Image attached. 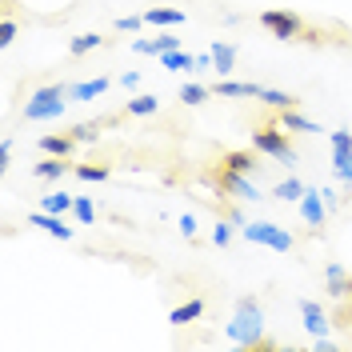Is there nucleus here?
I'll return each mask as SVG.
<instances>
[{"instance_id":"1","label":"nucleus","mask_w":352,"mask_h":352,"mask_svg":"<svg viewBox=\"0 0 352 352\" xmlns=\"http://www.w3.org/2000/svg\"><path fill=\"white\" fill-rule=\"evenodd\" d=\"M264 312L261 305L252 300V296H244L241 305H236V312H232V320H228V336L241 344V349H261L264 344Z\"/></svg>"},{"instance_id":"2","label":"nucleus","mask_w":352,"mask_h":352,"mask_svg":"<svg viewBox=\"0 0 352 352\" xmlns=\"http://www.w3.org/2000/svg\"><path fill=\"white\" fill-rule=\"evenodd\" d=\"M65 96H68L65 85L36 88L32 100L24 104V120H56V116H65Z\"/></svg>"},{"instance_id":"3","label":"nucleus","mask_w":352,"mask_h":352,"mask_svg":"<svg viewBox=\"0 0 352 352\" xmlns=\"http://www.w3.org/2000/svg\"><path fill=\"white\" fill-rule=\"evenodd\" d=\"M252 148H261V153L272 156V160L296 164V153H292V144L280 136V129H276V124H261V129L252 132Z\"/></svg>"},{"instance_id":"4","label":"nucleus","mask_w":352,"mask_h":352,"mask_svg":"<svg viewBox=\"0 0 352 352\" xmlns=\"http://www.w3.org/2000/svg\"><path fill=\"white\" fill-rule=\"evenodd\" d=\"M241 232H244V236H248L252 244H264V248H272V252H288V248H292V236H288L285 228L268 224V220H256V224H241Z\"/></svg>"},{"instance_id":"5","label":"nucleus","mask_w":352,"mask_h":352,"mask_svg":"<svg viewBox=\"0 0 352 352\" xmlns=\"http://www.w3.org/2000/svg\"><path fill=\"white\" fill-rule=\"evenodd\" d=\"M261 24L272 36H280V41H300V36H305V24H300L296 12H276V8H268V12H261Z\"/></svg>"},{"instance_id":"6","label":"nucleus","mask_w":352,"mask_h":352,"mask_svg":"<svg viewBox=\"0 0 352 352\" xmlns=\"http://www.w3.org/2000/svg\"><path fill=\"white\" fill-rule=\"evenodd\" d=\"M220 184V192H232L236 200H261V192H256V184L248 180V176H241V173H232V168H220L217 176H212Z\"/></svg>"},{"instance_id":"7","label":"nucleus","mask_w":352,"mask_h":352,"mask_svg":"<svg viewBox=\"0 0 352 352\" xmlns=\"http://www.w3.org/2000/svg\"><path fill=\"white\" fill-rule=\"evenodd\" d=\"M300 217H305L312 228H324V217H329V200H324V192H312V188H308L305 197H300Z\"/></svg>"},{"instance_id":"8","label":"nucleus","mask_w":352,"mask_h":352,"mask_svg":"<svg viewBox=\"0 0 352 352\" xmlns=\"http://www.w3.org/2000/svg\"><path fill=\"white\" fill-rule=\"evenodd\" d=\"M28 224H36V228H44V232H48V236H60V241H72V228H65V220L56 217V212H32V217H28Z\"/></svg>"},{"instance_id":"9","label":"nucleus","mask_w":352,"mask_h":352,"mask_svg":"<svg viewBox=\"0 0 352 352\" xmlns=\"http://www.w3.org/2000/svg\"><path fill=\"white\" fill-rule=\"evenodd\" d=\"M300 316H305V329L312 332V336H324V332H329V316L316 308V300H300Z\"/></svg>"},{"instance_id":"10","label":"nucleus","mask_w":352,"mask_h":352,"mask_svg":"<svg viewBox=\"0 0 352 352\" xmlns=\"http://www.w3.org/2000/svg\"><path fill=\"white\" fill-rule=\"evenodd\" d=\"M220 164L232 168V173H241V176H256L261 173V164H256V156L252 153H224L220 156Z\"/></svg>"},{"instance_id":"11","label":"nucleus","mask_w":352,"mask_h":352,"mask_svg":"<svg viewBox=\"0 0 352 352\" xmlns=\"http://www.w3.org/2000/svg\"><path fill=\"white\" fill-rule=\"evenodd\" d=\"M173 48H180V36H156V41L132 44V52H144V56H164V52H173Z\"/></svg>"},{"instance_id":"12","label":"nucleus","mask_w":352,"mask_h":352,"mask_svg":"<svg viewBox=\"0 0 352 352\" xmlns=\"http://www.w3.org/2000/svg\"><path fill=\"white\" fill-rule=\"evenodd\" d=\"M212 72H217V76H228V72H232V65H236V48H232V44H212Z\"/></svg>"},{"instance_id":"13","label":"nucleus","mask_w":352,"mask_h":352,"mask_svg":"<svg viewBox=\"0 0 352 352\" xmlns=\"http://www.w3.org/2000/svg\"><path fill=\"white\" fill-rule=\"evenodd\" d=\"M156 60L168 68V72H192V68H197V56H192V52H180V48L164 52V56H156Z\"/></svg>"},{"instance_id":"14","label":"nucleus","mask_w":352,"mask_h":352,"mask_svg":"<svg viewBox=\"0 0 352 352\" xmlns=\"http://www.w3.org/2000/svg\"><path fill=\"white\" fill-rule=\"evenodd\" d=\"M144 24L176 28V24H184V12H180V8H148V12H144Z\"/></svg>"},{"instance_id":"15","label":"nucleus","mask_w":352,"mask_h":352,"mask_svg":"<svg viewBox=\"0 0 352 352\" xmlns=\"http://www.w3.org/2000/svg\"><path fill=\"white\" fill-rule=\"evenodd\" d=\"M220 96H252V100H261V85H244V80H220L217 85Z\"/></svg>"},{"instance_id":"16","label":"nucleus","mask_w":352,"mask_h":352,"mask_svg":"<svg viewBox=\"0 0 352 352\" xmlns=\"http://www.w3.org/2000/svg\"><path fill=\"white\" fill-rule=\"evenodd\" d=\"M276 120H280V129H292V132H320L312 120H305L300 112H292V109H276Z\"/></svg>"},{"instance_id":"17","label":"nucleus","mask_w":352,"mask_h":352,"mask_svg":"<svg viewBox=\"0 0 352 352\" xmlns=\"http://www.w3.org/2000/svg\"><path fill=\"white\" fill-rule=\"evenodd\" d=\"M104 88H109V80L96 76V80H85V85H72L68 96H72V100H92V96H104Z\"/></svg>"},{"instance_id":"18","label":"nucleus","mask_w":352,"mask_h":352,"mask_svg":"<svg viewBox=\"0 0 352 352\" xmlns=\"http://www.w3.org/2000/svg\"><path fill=\"white\" fill-rule=\"evenodd\" d=\"M68 173V156H44L41 164H36V176L41 180H56V176Z\"/></svg>"},{"instance_id":"19","label":"nucleus","mask_w":352,"mask_h":352,"mask_svg":"<svg viewBox=\"0 0 352 352\" xmlns=\"http://www.w3.org/2000/svg\"><path fill=\"white\" fill-rule=\"evenodd\" d=\"M324 280H329V292H332V296H344V292H349V280H344V264L332 261L329 268H324Z\"/></svg>"},{"instance_id":"20","label":"nucleus","mask_w":352,"mask_h":352,"mask_svg":"<svg viewBox=\"0 0 352 352\" xmlns=\"http://www.w3.org/2000/svg\"><path fill=\"white\" fill-rule=\"evenodd\" d=\"M72 144H76V140H72V132H68V136H44V140H41V148L48 156H68V153H72Z\"/></svg>"},{"instance_id":"21","label":"nucleus","mask_w":352,"mask_h":352,"mask_svg":"<svg viewBox=\"0 0 352 352\" xmlns=\"http://www.w3.org/2000/svg\"><path fill=\"white\" fill-rule=\"evenodd\" d=\"M261 100L268 109H296V96H292V92H280V88H264Z\"/></svg>"},{"instance_id":"22","label":"nucleus","mask_w":352,"mask_h":352,"mask_svg":"<svg viewBox=\"0 0 352 352\" xmlns=\"http://www.w3.org/2000/svg\"><path fill=\"white\" fill-rule=\"evenodd\" d=\"M200 312H204V300H188V305H180V308H173V316H168V320H173V324H188V320H197Z\"/></svg>"},{"instance_id":"23","label":"nucleus","mask_w":352,"mask_h":352,"mask_svg":"<svg viewBox=\"0 0 352 352\" xmlns=\"http://www.w3.org/2000/svg\"><path fill=\"white\" fill-rule=\"evenodd\" d=\"M104 44V36H96V32H85V36H72V44H68V52L72 56H85V52H92V48H100Z\"/></svg>"},{"instance_id":"24","label":"nucleus","mask_w":352,"mask_h":352,"mask_svg":"<svg viewBox=\"0 0 352 352\" xmlns=\"http://www.w3.org/2000/svg\"><path fill=\"white\" fill-rule=\"evenodd\" d=\"M305 192H308L305 184H300L296 176H288V180H280V184H276V192H272V197H280V200H300Z\"/></svg>"},{"instance_id":"25","label":"nucleus","mask_w":352,"mask_h":352,"mask_svg":"<svg viewBox=\"0 0 352 352\" xmlns=\"http://www.w3.org/2000/svg\"><path fill=\"white\" fill-rule=\"evenodd\" d=\"M124 109H129L132 116H153V112L160 109V100H156V96H136V100H129Z\"/></svg>"},{"instance_id":"26","label":"nucleus","mask_w":352,"mask_h":352,"mask_svg":"<svg viewBox=\"0 0 352 352\" xmlns=\"http://www.w3.org/2000/svg\"><path fill=\"white\" fill-rule=\"evenodd\" d=\"M41 208H44V212H56V217H60V212H68V208H72V197H68V192H52V197L41 200Z\"/></svg>"},{"instance_id":"27","label":"nucleus","mask_w":352,"mask_h":352,"mask_svg":"<svg viewBox=\"0 0 352 352\" xmlns=\"http://www.w3.org/2000/svg\"><path fill=\"white\" fill-rule=\"evenodd\" d=\"M332 173L344 184H352V153H332Z\"/></svg>"},{"instance_id":"28","label":"nucleus","mask_w":352,"mask_h":352,"mask_svg":"<svg viewBox=\"0 0 352 352\" xmlns=\"http://www.w3.org/2000/svg\"><path fill=\"white\" fill-rule=\"evenodd\" d=\"M109 164H76V176L80 180H109Z\"/></svg>"},{"instance_id":"29","label":"nucleus","mask_w":352,"mask_h":352,"mask_svg":"<svg viewBox=\"0 0 352 352\" xmlns=\"http://www.w3.org/2000/svg\"><path fill=\"white\" fill-rule=\"evenodd\" d=\"M180 100H184V104H204V100H208V88L204 85H184L180 88Z\"/></svg>"},{"instance_id":"30","label":"nucleus","mask_w":352,"mask_h":352,"mask_svg":"<svg viewBox=\"0 0 352 352\" xmlns=\"http://www.w3.org/2000/svg\"><path fill=\"white\" fill-rule=\"evenodd\" d=\"M72 140H80V144L92 140V144H96V140H100V124H96V120H92V124H76V129H72Z\"/></svg>"},{"instance_id":"31","label":"nucleus","mask_w":352,"mask_h":352,"mask_svg":"<svg viewBox=\"0 0 352 352\" xmlns=\"http://www.w3.org/2000/svg\"><path fill=\"white\" fill-rule=\"evenodd\" d=\"M72 212H76V220H85V224H92V217H96L92 200H85V197H76V200H72Z\"/></svg>"},{"instance_id":"32","label":"nucleus","mask_w":352,"mask_h":352,"mask_svg":"<svg viewBox=\"0 0 352 352\" xmlns=\"http://www.w3.org/2000/svg\"><path fill=\"white\" fill-rule=\"evenodd\" d=\"M332 153H352V136L349 132H332Z\"/></svg>"},{"instance_id":"33","label":"nucleus","mask_w":352,"mask_h":352,"mask_svg":"<svg viewBox=\"0 0 352 352\" xmlns=\"http://www.w3.org/2000/svg\"><path fill=\"white\" fill-rule=\"evenodd\" d=\"M212 241H217L220 248H228V244H232V228H228V224H217V228H212Z\"/></svg>"},{"instance_id":"34","label":"nucleus","mask_w":352,"mask_h":352,"mask_svg":"<svg viewBox=\"0 0 352 352\" xmlns=\"http://www.w3.org/2000/svg\"><path fill=\"white\" fill-rule=\"evenodd\" d=\"M140 24H144V16H120V21H116V28H120V32H136Z\"/></svg>"},{"instance_id":"35","label":"nucleus","mask_w":352,"mask_h":352,"mask_svg":"<svg viewBox=\"0 0 352 352\" xmlns=\"http://www.w3.org/2000/svg\"><path fill=\"white\" fill-rule=\"evenodd\" d=\"M12 41H16V24H12V21H4V24H0V44L8 48Z\"/></svg>"},{"instance_id":"36","label":"nucleus","mask_w":352,"mask_h":352,"mask_svg":"<svg viewBox=\"0 0 352 352\" xmlns=\"http://www.w3.org/2000/svg\"><path fill=\"white\" fill-rule=\"evenodd\" d=\"M8 160H12V140L4 136V140H0V168H8Z\"/></svg>"},{"instance_id":"37","label":"nucleus","mask_w":352,"mask_h":352,"mask_svg":"<svg viewBox=\"0 0 352 352\" xmlns=\"http://www.w3.org/2000/svg\"><path fill=\"white\" fill-rule=\"evenodd\" d=\"M180 232H184V236H192V232H197V217H192V212H184V217H180Z\"/></svg>"},{"instance_id":"38","label":"nucleus","mask_w":352,"mask_h":352,"mask_svg":"<svg viewBox=\"0 0 352 352\" xmlns=\"http://www.w3.org/2000/svg\"><path fill=\"white\" fill-rule=\"evenodd\" d=\"M120 85H124V88H136V85H140V72H124V76H120Z\"/></svg>"},{"instance_id":"39","label":"nucleus","mask_w":352,"mask_h":352,"mask_svg":"<svg viewBox=\"0 0 352 352\" xmlns=\"http://www.w3.org/2000/svg\"><path fill=\"white\" fill-rule=\"evenodd\" d=\"M197 68H217V65H212V52H200V56H197Z\"/></svg>"},{"instance_id":"40","label":"nucleus","mask_w":352,"mask_h":352,"mask_svg":"<svg viewBox=\"0 0 352 352\" xmlns=\"http://www.w3.org/2000/svg\"><path fill=\"white\" fill-rule=\"evenodd\" d=\"M349 300H352V280H349Z\"/></svg>"}]
</instances>
